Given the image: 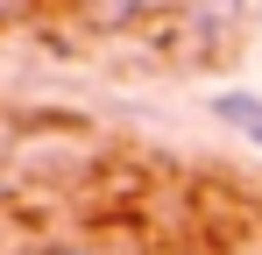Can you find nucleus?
<instances>
[{
    "label": "nucleus",
    "mask_w": 262,
    "mask_h": 255,
    "mask_svg": "<svg viewBox=\"0 0 262 255\" xmlns=\"http://www.w3.org/2000/svg\"><path fill=\"white\" fill-rule=\"evenodd\" d=\"M213 114L234 128V135H248V142L262 149V92H220V99H213Z\"/></svg>",
    "instance_id": "1"
},
{
    "label": "nucleus",
    "mask_w": 262,
    "mask_h": 255,
    "mask_svg": "<svg viewBox=\"0 0 262 255\" xmlns=\"http://www.w3.org/2000/svg\"><path fill=\"white\" fill-rule=\"evenodd\" d=\"M29 255H85V248H29Z\"/></svg>",
    "instance_id": "3"
},
{
    "label": "nucleus",
    "mask_w": 262,
    "mask_h": 255,
    "mask_svg": "<svg viewBox=\"0 0 262 255\" xmlns=\"http://www.w3.org/2000/svg\"><path fill=\"white\" fill-rule=\"evenodd\" d=\"M191 7H199V22H234L241 14V0H191Z\"/></svg>",
    "instance_id": "2"
}]
</instances>
